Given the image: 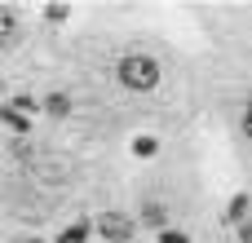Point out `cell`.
Instances as JSON below:
<instances>
[{"mask_svg": "<svg viewBox=\"0 0 252 243\" xmlns=\"http://www.w3.org/2000/svg\"><path fill=\"white\" fill-rule=\"evenodd\" d=\"M40 111L53 115V120H66V115H71V97H66V93H49V97L40 102Z\"/></svg>", "mask_w": 252, "mask_h": 243, "instance_id": "5b68a950", "label": "cell"}, {"mask_svg": "<svg viewBox=\"0 0 252 243\" xmlns=\"http://www.w3.org/2000/svg\"><path fill=\"white\" fill-rule=\"evenodd\" d=\"M9 106H13V111H22L27 120H31V111H40V102H35V97H27V93H18V97H9Z\"/></svg>", "mask_w": 252, "mask_h": 243, "instance_id": "30bf717a", "label": "cell"}, {"mask_svg": "<svg viewBox=\"0 0 252 243\" xmlns=\"http://www.w3.org/2000/svg\"><path fill=\"white\" fill-rule=\"evenodd\" d=\"M244 137H252V97H248V111H244Z\"/></svg>", "mask_w": 252, "mask_h": 243, "instance_id": "5bb4252c", "label": "cell"}, {"mask_svg": "<svg viewBox=\"0 0 252 243\" xmlns=\"http://www.w3.org/2000/svg\"><path fill=\"white\" fill-rule=\"evenodd\" d=\"M89 235H93V221H89V217H80V221L62 226V235H58V243H89Z\"/></svg>", "mask_w": 252, "mask_h": 243, "instance_id": "3957f363", "label": "cell"}, {"mask_svg": "<svg viewBox=\"0 0 252 243\" xmlns=\"http://www.w3.org/2000/svg\"><path fill=\"white\" fill-rule=\"evenodd\" d=\"M133 155H137V159H155V155H159V137H146V133L133 137Z\"/></svg>", "mask_w": 252, "mask_h": 243, "instance_id": "ba28073f", "label": "cell"}, {"mask_svg": "<svg viewBox=\"0 0 252 243\" xmlns=\"http://www.w3.org/2000/svg\"><path fill=\"white\" fill-rule=\"evenodd\" d=\"M239 243H252V217H248V221H239Z\"/></svg>", "mask_w": 252, "mask_h": 243, "instance_id": "4fadbf2b", "label": "cell"}, {"mask_svg": "<svg viewBox=\"0 0 252 243\" xmlns=\"http://www.w3.org/2000/svg\"><path fill=\"white\" fill-rule=\"evenodd\" d=\"M115 80H120L128 93H151V89H159V62L146 58V53H128V58H120Z\"/></svg>", "mask_w": 252, "mask_h": 243, "instance_id": "6da1fadb", "label": "cell"}, {"mask_svg": "<svg viewBox=\"0 0 252 243\" xmlns=\"http://www.w3.org/2000/svg\"><path fill=\"white\" fill-rule=\"evenodd\" d=\"M142 226H151V230H168V208L164 204H142Z\"/></svg>", "mask_w": 252, "mask_h": 243, "instance_id": "277c9868", "label": "cell"}, {"mask_svg": "<svg viewBox=\"0 0 252 243\" xmlns=\"http://www.w3.org/2000/svg\"><path fill=\"white\" fill-rule=\"evenodd\" d=\"M0 124H4V128H13V133H31V120H27L22 111H13L9 102L0 106Z\"/></svg>", "mask_w": 252, "mask_h": 243, "instance_id": "52a82bcc", "label": "cell"}, {"mask_svg": "<svg viewBox=\"0 0 252 243\" xmlns=\"http://www.w3.org/2000/svg\"><path fill=\"white\" fill-rule=\"evenodd\" d=\"M66 13H71V4H62V0L44 4V18H49V22H66Z\"/></svg>", "mask_w": 252, "mask_h": 243, "instance_id": "8fae6325", "label": "cell"}, {"mask_svg": "<svg viewBox=\"0 0 252 243\" xmlns=\"http://www.w3.org/2000/svg\"><path fill=\"white\" fill-rule=\"evenodd\" d=\"M93 235H102L106 243H128L133 239V217H124V213H102V217L93 221Z\"/></svg>", "mask_w": 252, "mask_h": 243, "instance_id": "7a4b0ae2", "label": "cell"}, {"mask_svg": "<svg viewBox=\"0 0 252 243\" xmlns=\"http://www.w3.org/2000/svg\"><path fill=\"white\" fill-rule=\"evenodd\" d=\"M159 243H190L186 230H159Z\"/></svg>", "mask_w": 252, "mask_h": 243, "instance_id": "7c38bea8", "label": "cell"}, {"mask_svg": "<svg viewBox=\"0 0 252 243\" xmlns=\"http://www.w3.org/2000/svg\"><path fill=\"white\" fill-rule=\"evenodd\" d=\"M13 31H18V13H13L9 4H0V40H9Z\"/></svg>", "mask_w": 252, "mask_h": 243, "instance_id": "9c48e42d", "label": "cell"}, {"mask_svg": "<svg viewBox=\"0 0 252 243\" xmlns=\"http://www.w3.org/2000/svg\"><path fill=\"white\" fill-rule=\"evenodd\" d=\"M18 243H44V239H35V235H31V239H18Z\"/></svg>", "mask_w": 252, "mask_h": 243, "instance_id": "9a60e30c", "label": "cell"}, {"mask_svg": "<svg viewBox=\"0 0 252 243\" xmlns=\"http://www.w3.org/2000/svg\"><path fill=\"white\" fill-rule=\"evenodd\" d=\"M248 217H252V199L248 195H235L230 208H226V226H239V221H248Z\"/></svg>", "mask_w": 252, "mask_h": 243, "instance_id": "8992f818", "label": "cell"}]
</instances>
